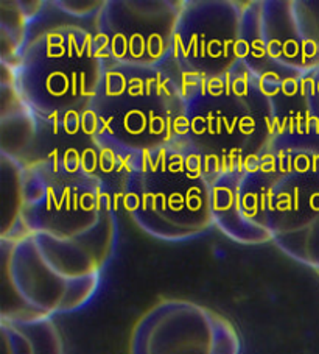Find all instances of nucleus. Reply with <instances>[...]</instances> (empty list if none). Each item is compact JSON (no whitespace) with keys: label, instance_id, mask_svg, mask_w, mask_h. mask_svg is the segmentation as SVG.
Returning a JSON list of instances; mask_svg holds the SVG:
<instances>
[{"label":"nucleus","instance_id":"nucleus-12","mask_svg":"<svg viewBox=\"0 0 319 354\" xmlns=\"http://www.w3.org/2000/svg\"><path fill=\"white\" fill-rule=\"evenodd\" d=\"M3 354H66L52 317H2Z\"/></svg>","mask_w":319,"mask_h":354},{"label":"nucleus","instance_id":"nucleus-11","mask_svg":"<svg viewBox=\"0 0 319 354\" xmlns=\"http://www.w3.org/2000/svg\"><path fill=\"white\" fill-rule=\"evenodd\" d=\"M234 325L215 310L187 300H162L134 326L130 354H240Z\"/></svg>","mask_w":319,"mask_h":354},{"label":"nucleus","instance_id":"nucleus-6","mask_svg":"<svg viewBox=\"0 0 319 354\" xmlns=\"http://www.w3.org/2000/svg\"><path fill=\"white\" fill-rule=\"evenodd\" d=\"M122 203L146 234L165 242L192 241L213 227V186L186 145L133 158L124 167Z\"/></svg>","mask_w":319,"mask_h":354},{"label":"nucleus","instance_id":"nucleus-7","mask_svg":"<svg viewBox=\"0 0 319 354\" xmlns=\"http://www.w3.org/2000/svg\"><path fill=\"white\" fill-rule=\"evenodd\" d=\"M3 289L17 306L2 317H53L83 309L95 297L106 266L88 250L30 234L2 241Z\"/></svg>","mask_w":319,"mask_h":354},{"label":"nucleus","instance_id":"nucleus-4","mask_svg":"<svg viewBox=\"0 0 319 354\" xmlns=\"http://www.w3.org/2000/svg\"><path fill=\"white\" fill-rule=\"evenodd\" d=\"M186 93L170 64H106L100 88L84 115V128L114 167L177 142Z\"/></svg>","mask_w":319,"mask_h":354},{"label":"nucleus","instance_id":"nucleus-5","mask_svg":"<svg viewBox=\"0 0 319 354\" xmlns=\"http://www.w3.org/2000/svg\"><path fill=\"white\" fill-rule=\"evenodd\" d=\"M117 233L111 195L100 176L50 161L21 167L16 222L2 241L46 234L83 247L108 266Z\"/></svg>","mask_w":319,"mask_h":354},{"label":"nucleus","instance_id":"nucleus-8","mask_svg":"<svg viewBox=\"0 0 319 354\" xmlns=\"http://www.w3.org/2000/svg\"><path fill=\"white\" fill-rule=\"evenodd\" d=\"M242 61L263 84L319 69V0L244 3Z\"/></svg>","mask_w":319,"mask_h":354},{"label":"nucleus","instance_id":"nucleus-1","mask_svg":"<svg viewBox=\"0 0 319 354\" xmlns=\"http://www.w3.org/2000/svg\"><path fill=\"white\" fill-rule=\"evenodd\" d=\"M213 225L234 242H274L319 273V130L279 136L255 167L212 181Z\"/></svg>","mask_w":319,"mask_h":354},{"label":"nucleus","instance_id":"nucleus-3","mask_svg":"<svg viewBox=\"0 0 319 354\" xmlns=\"http://www.w3.org/2000/svg\"><path fill=\"white\" fill-rule=\"evenodd\" d=\"M182 136L211 181L243 175L278 139L273 102L243 63L228 74L187 84Z\"/></svg>","mask_w":319,"mask_h":354},{"label":"nucleus","instance_id":"nucleus-10","mask_svg":"<svg viewBox=\"0 0 319 354\" xmlns=\"http://www.w3.org/2000/svg\"><path fill=\"white\" fill-rule=\"evenodd\" d=\"M244 5L232 0H188L177 22L170 66L182 86L228 74L242 63Z\"/></svg>","mask_w":319,"mask_h":354},{"label":"nucleus","instance_id":"nucleus-13","mask_svg":"<svg viewBox=\"0 0 319 354\" xmlns=\"http://www.w3.org/2000/svg\"><path fill=\"white\" fill-rule=\"evenodd\" d=\"M305 89L307 97H309L310 111L319 125V69L305 77Z\"/></svg>","mask_w":319,"mask_h":354},{"label":"nucleus","instance_id":"nucleus-2","mask_svg":"<svg viewBox=\"0 0 319 354\" xmlns=\"http://www.w3.org/2000/svg\"><path fill=\"white\" fill-rule=\"evenodd\" d=\"M57 5V3H55ZM108 61L95 28L79 26L59 8H42L28 24L7 83L17 100L44 124L88 131L84 115L100 88Z\"/></svg>","mask_w":319,"mask_h":354},{"label":"nucleus","instance_id":"nucleus-9","mask_svg":"<svg viewBox=\"0 0 319 354\" xmlns=\"http://www.w3.org/2000/svg\"><path fill=\"white\" fill-rule=\"evenodd\" d=\"M182 0H108L94 21L106 61L156 67L170 63Z\"/></svg>","mask_w":319,"mask_h":354}]
</instances>
